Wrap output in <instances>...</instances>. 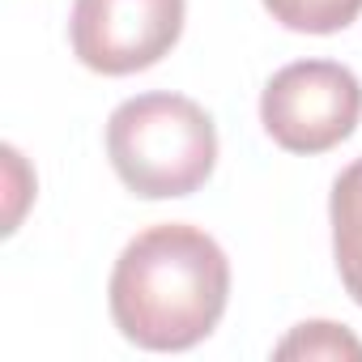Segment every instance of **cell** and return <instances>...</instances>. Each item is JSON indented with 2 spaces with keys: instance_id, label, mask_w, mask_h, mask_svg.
I'll return each mask as SVG.
<instances>
[{
  "instance_id": "obj_2",
  "label": "cell",
  "mask_w": 362,
  "mask_h": 362,
  "mask_svg": "<svg viewBox=\"0 0 362 362\" xmlns=\"http://www.w3.org/2000/svg\"><path fill=\"white\" fill-rule=\"evenodd\" d=\"M107 158L145 201L192 197L218 166V128L184 94H136L107 119Z\"/></svg>"
},
{
  "instance_id": "obj_4",
  "label": "cell",
  "mask_w": 362,
  "mask_h": 362,
  "mask_svg": "<svg viewBox=\"0 0 362 362\" xmlns=\"http://www.w3.org/2000/svg\"><path fill=\"white\" fill-rule=\"evenodd\" d=\"M179 35L184 0H77L69 22L73 56L103 77L153 69Z\"/></svg>"
},
{
  "instance_id": "obj_3",
  "label": "cell",
  "mask_w": 362,
  "mask_h": 362,
  "mask_svg": "<svg viewBox=\"0 0 362 362\" xmlns=\"http://www.w3.org/2000/svg\"><path fill=\"white\" fill-rule=\"evenodd\" d=\"M362 119V86L337 60H298L269 77L260 94L264 132L290 153H324Z\"/></svg>"
},
{
  "instance_id": "obj_5",
  "label": "cell",
  "mask_w": 362,
  "mask_h": 362,
  "mask_svg": "<svg viewBox=\"0 0 362 362\" xmlns=\"http://www.w3.org/2000/svg\"><path fill=\"white\" fill-rule=\"evenodd\" d=\"M328 218H332L337 273H341L349 298L362 307V158H354L337 175L332 201H328Z\"/></svg>"
},
{
  "instance_id": "obj_1",
  "label": "cell",
  "mask_w": 362,
  "mask_h": 362,
  "mask_svg": "<svg viewBox=\"0 0 362 362\" xmlns=\"http://www.w3.org/2000/svg\"><path fill=\"white\" fill-rule=\"evenodd\" d=\"M111 320L141 349L201 345L230 298L226 252L188 222H162L141 230L111 269Z\"/></svg>"
},
{
  "instance_id": "obj_6",
  "label": "cell",
  "mask_w": 362,
  "mask_h": 362,
  "mask_svg": "<svg viewBox=\"0 0 362 362\" xmlns=\"http://www.w3.org/2000/svg\"><path fill=\"white\" fill-rule=\"evenodd\" d=\"M273 22L298 35H337L358 22L362 0H264Z\"/></svg>"
},
{
  "instance_id": "obj_7",
  "label": "cell",
  "mask_w": 362,
  "mask_h": 362,
  "mask_svg": "<svg viewBox=\"0 0 362 362\" xmlns=\"http://www.w3.org/2000/svg\"><path fill=\"white\" fill-rule=\"evenodd\" d=\"M362 358V341L349 337L341 324H328V320H315V324H298L281 345H277V358Z\"/></svg>"
}]
</instances>
